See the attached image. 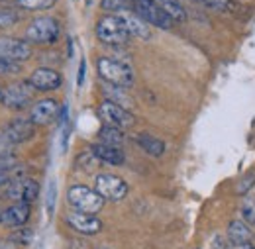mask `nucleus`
<instances>
[{"mask_svg":"<svg viewBox=\"0 0 255 249\" xmlns=\"http://www.w3.org/2000/svg\"><path fill=\"white\" fill-rule=\"evenodd\" d=\"M96 71H98L100 79L112 87L128 89L133 85V71L124 61H118L112 57H100L96 61Z\"/></svg>","mask_w":255,"mask_h":249,"instance_id":"nucleus-1","label":"nucleus"},{"mask_svg":"<svg viewBox=\"0 0 255 249\" xmlns=\"http://www.w3.org/2000/svg\"><path fill=\"white\" fill-rule=\"evenodd\" d=\"M67 202L75 212H83V214H98L104 208V198L95 188L85 185H73L69 188Z\"/></svg>","mask_w":255,"mask_h":249,"instance_id":"nucleus-2","label":"nucleus"},{"mask_svg":"<svg viewBox=\"0 0 255 249\" xmlns=\"http://www.w3.org/2000/svg\"><path fill=\"white\" fill-rule=\"evenodd\" d=\"M96 37L104 45L120 47V45H126L128 43L129 33H128L126 26L122 24V20L118 16H104L96 24Z\"/></svg>","mask_w":255,"mask_h":249,"instance_id":"nucleus-3","label":"nucleus"},{"mask_svg":"<svg viewBox=\"0 0 255 249\" xmlns=\"http://www.w3.org/2000/svg\"><path fill=\"white\" fill-rule=\"evenodd\" d=\"M59 33H61L59 22L55 18H49V16L35 18L26 28V37L32 43H53V41H57Z\"/></svg>","mask_w":255,"mask_h":249,"instance_id":"nucleus-4","label":"nucleus"},{"mask_svg":"<svg viewBox=\"0 0 255 249\" xmlns=\"http://www.w3.org/2000/svg\"><path fill=\"white\" fill-rule=\"evenodd\" d=\"M133 6H135L137 16L149 26H155L159 30H171L173 20L155 4V0H133Z\"/></svg>","mask_w":255,"mask_h":249,"instance_id":"nucleus-5","label":"nucleus"},{"mask_svg":"<svg viewBox=\"0 0 255 249\" xmlns=\"http://www.w3.org/2000/svg\"><path fill=\"white\" fill-rule=\"evenodd\" d=\"M95 190L104 200H122L128 194V183L116 175L100 173L95 179Z\"/></svg>","mask_w":255,"mask_h":249,"instance_id":"nucleus-6","label":"nucleus"},{"mask_svg":"<svg viewBox=\"0 0 255 249\" xmlns=\"http://www.w3.org/2000/svg\"><path fill=\"white\" fill-rule=\"evenodd\" d=\"M98 110H100V118L104 120V124L108 125L120 127V129H128V127H131V125L135 124L133 114L129 110H126L124 106L112 102V100H104Z\"/></svg>","mask_w":255,"mask_h":249,"instance_id":"nucleus-7","label":"nucleus"},{"mask_svg":"<svg viewBox=\"0 0 255 249\" xmlns=\"http://www.w3.org/2000/svg\"><path fill=\"white\" fill-rule=\"evenodd\" d=\"M33 98V89L30 83H14L10 87H6L2 93H0V100L6 108H12V110H22L26 108Z\"/></svg>","mask_w":255,"mask_h":249,"instance_id":"nucleus-8","label":"nucleus"},{"mask_svg":"<svg viewBox=\"0 0 255 249\" xmlns=\"http://www.w3.org/2000/svg\"><path fill=\"white\" fill-rule=\"evenodd\" d=\"M32 57V45L18 37H0V59L24 63Z\"/></svg>","mask_w":255,"mask_h":249,"instance_id":"nucleus-9","label":"nucleus"},{"mask_svg":"<svg viewBox=\"0 0 255 249\" xmlns=\"http://www.w3.org/2000/svg\"><path fill=\"white\" fill-rule=\"evenodd\" d=\"M59 112H61V106L57 100L43 98V100L33 104L32 112H30V120L33 125H47L59 116Z\"/></svg>","mask_w":255,"mask_h":249,"instance_id":"nucleus-10","label":"nucleus"},{"mask_svg":"<svg viewBox=\"0 0 255 249\" xmlns=\"http://www.w3.org/2000/svg\"><path fill=\"white\" fill-rule=\"evenodd\" d=\"M65 222L81 236H96L102 230V222L96 218V214H83V212H69Z\"/></svg>","mask_w":255,"mask_h":249,"instance_id":"nucleus-11","label":"nucleus"},{"mask_svg":"<svg viewBox=\"0 0 255 249\" xmlns=\"http://www.w3.org/2000/svg\"><path fill=\"white\" fill-rule=\"evenodd\" d=\"M28 83L32 85L33 91H43L45 93V91H57L61 87L63 79H61V75L57 71L47 69V67H39L30 75Z\"/></svg>","mask_w":255,"mask_h":249,"instance_id":"nucleus-12","label":"nucleus"},{"mask_svg":"<svg viewBox=\"0 0 255 249\" xmlns=\"http://www.w3.org/2000/svg\"><path fill=\"white\" fill-rule=\"evenodd\" d=\"M2 131L8 135V139L18 145V143H24L28 139L33 137V131H35V125L32 124V120H26V118H16L12 122L2 127Z\"/></svg>","mask_w":255,"mask_h":249,"instance_id":"nucleus-13","label":"nucleus"},{"mask_svg":"<svg viewBox=\"0 0 255 249\" xmlns=\"http://www.w3.org/2000/svg\"><path fill=\"white\" fill-rule=\"evenodd\" d=\"M30 212H32V206L30 204H26V202H14L6 210H2L0 224L12 226V228H22L28 222V218H30Z\"/></svg>","mask_w":255,"mask_h":249,"instance_id":"nucleus-14","label":"nucleus"},{"mask_svg":"<svg viewBox=\"0 0 255 249\" xmlns=\"http://www.w3.org/2000/svg\"><path fill=\"white\" fill-rule=\"evenodd\" d=\"M120 20H122V24L126 26V30L129 35H133V37H139V39H149L151 37V30H149V24L147 22H143L137 14H131V12H128V10H122L120 14H116Z\"/></svg>","mask_w":255,"mask_h":249,"instance_id":"nucleus-15","label":"nucleus"},{"mask_svg":"<svg viewBox=\"0 0 255 249\" xmlns=\"http://www.w3.org/2000/svg\"><path fill=\"white\" fill-rule=\"evenodd\" d=\"M226 240L230 244H236V246H250L252 240H254V234H252L250 226L244 220H234V222L228 224Z\"/></svg>","mask_w":255,"mask_h":249,"instance_id":"nucleus-16","label":"nucleus"},{"mask_svg":"<svg viewBox=\"0 0 255 249\" xmlns=\"http://www.w3.org/2000/svg\"><path fill=\"white\" fill-rule=\"evenodd\" d=\"M91 151L95 153V157L100 163H106V165H122L124 163V151L120 147H110V145H104V143H95L91 147Z\"/></svg>","mask_w":255,"mask_h":249,"instance_id":"nucleus-17","label":"nucleus"},{"mask_svg":"<svg viewBox=\"0 0 255 249\" xmlns=\"http://www.w3.org/2000/svg\"><path fill=\"white\" fill-rule=\"evenodd\" d=\"M124 139H126L124 129H120V127L104 124L98 129V143H104V145H110V147H122Z\"/></svg>","mask_w":255,"mask_h":249,"instance_id":"nucleus-18","label":"nucleus"},{"mask_svg":"<svg viewBox=\"0 0 255 249\" xmlns=\"http://www.w3.org/2000/svg\"><path fill=\"white\" fill-rule=\"evenodd\" d=\"M135 143H137L147 155H151V157H161L165 153V143L161 141L159 137H153V135H149V133H139V135L135 137Z\"/></svg>","mask_w":255,"mask_h":249,"instance_id":"nucleus-19","label":"nucleus"},{"mask_svg":"<svg viewBox=\"0 0 255 249\" xmlns=\"http://www.w3.org/2000/svg\"><path fill=\"white\" fill-rule=\"evenodd\" d=\"M155 4L173 22H185L187 20V10L179 0H155Z\"/></svg>","mask_w":255,"mask_h":249,"instance_id":"nucleus-20","label":"nucleus"},{"mask_svg":"<svg viewBox=\"0 0 255 249\" xmlns=\"http://www.w3.org/2000/svg\"><path fill=\"white\" fill-rule=\"evenodd\" d=\"M37 196H39V185L32 181V179H26V183H24V194H22V202H26V204H30L32 206L33 202L37 200Z\"/></svg>","mask_w":255,"mask_h":249,"instance_id":"nucleus-21","label":"nucleus"},{"mask_svg":"<svg viewBox=\"0 0 255 249\" xmlns=\"http://www.w3.org/2000/svg\"><path fill=\"white\" fill-rule=\"evenodd\" d=\"M10 240H12L14 244H18V246H28V244L33 240V232L30 230V228H20V230L12 232Z\"/></svg>","mask_w":255,"mask_h":249,"instance_id":"nucleus-22","label":"nucleus"},{"mask_svg":"<svg viewBox=\"0 0 255 249\" xmlns=\"http://www.w3.org/2000/svg\"><path fill=\"white\" fill-rule=\"evenodd\" d=\"M242 218L248 226H254L255 228V198H248L244 204H242Z\"/></svg>","mask_w":255,"mask_h":249,"instance_id":"nucleus-23","label":"nucleus"},{"mask_svg":"<svg viewBox=\"0 0 255 249\" xmlns=\"http://www.w3.org/2000/svg\"><path fill=\"white\" fill-rule=\"evenodd\" d=\"M254 187H255V173L244 175L242 181L236 185V194H238V196H244V194H248Z\"/></svg>","mask_w":255,"mask_h":249,"instance_id":"nucleus-24","label":"nucleus"},{"mask_svg":"<svg viewBox=\"0 0 255 249\" xmlns=\"http://www.w3.org/2000/svg\"><path fill=\"white\" fill-rule=\"evenodd\" d=\"M18 4L26 10H45L55 4V0H18Z\"/></svg>","mask_w":255,"mask_h":249,"instance_id":"nucleus-25","label":"nucleus"},{"mask_svg":"<svg viewBox=\"0 0 255 249\" xmlns=\"http://www.w3.org/2000/svg\"><path fill=\"white\" fill-rule=\"evenodd\" d=\"M196 2H200L212 10H220V12H228L234 8V0H196Z\"/></svg>","mask_w":255,"mask_h":249,"instance_id":"nucleus-26","label":"nucleus"},{"mask_svg":"<svg viewBox=\"0 0 255 249\" xmlns=\"http://www.w3.org/2000/svg\"><path fill=\"white\" fill-rule=\"evenodd\" d=\"M98 163H100V161L96 159L93 151H91V153H81V155H79V161H77V165L83 167V169L89 171V173H91V169H95Z\"/></svg>","mask_w":255,"mask_h":249,"instance_id":"nucleus-27","label":"nucleus"},{"mask_svg":"<svg viewBox=\"0 0 255 249\" xmlns=\"http://www.w3.org/2000/svg\"><path fill=\"white\" fill-rule=\"evenodd\" d=\"M18 22V14L14 10H0V30L10 28Z\"/></svg>","mask_w":255,"mask_h":249,"instance_id":"nucleus-28","label":"nucleus"},{"mask_svg":"<svg viewBox=\"0 0 255 249\" xmlns=\"http://www.w3.org/2000/svg\"><path fill=\"white\" fill-rule=\"evenodd\" d=\"M18 167V159L14 155H0V173H14Z\"/></svg>","mask_w":255,"mask_h":249,"instance_id":"nucleus-29","label":"nucleus"},{"mask_svg":"<svg viewBox=\"0 0 255 249\" xmlns=\"http://www.w3.org/2000/svg\"><path fill=\"white\" fill-rule=\"evenodd\" d=\"M100 6L110 12H122L128 8V0H100Z\"/></svg>","mask_w":255,"mask_h":249,"instance_id":"nucleus-30","label":"nucleus"},{"mask_svg":"<svg viewBox=\"0 0 255 249\" xmlns=\"http://www.w3.org/2000/svg\"><path fill=\"white\" fill-rule=\"evenodd\" d=\"M14 143L8 139V135L0 129V155H12V151H14Z\"/></svg>","mask_w":255,"mask_h":249,"instance_id":"nucleus-31","label":"nucleus"},{"mask_svg":"<svg viewBox=\"0 0 255 249\" xmlns=\"http://www.w3.org/2000/svg\"><path fill=\"white\" fill-rule=\"evenodd\" d=\"M18 71H20V63L0 59V75H12V73H18Z\"/></svg>","mask_w":255,"mask_h":249,"instance_id":"nucleus-32","label":"nucleus"},{"mask_svg":"<svg viewBox=\"0 0 255 249\" xmlns=\"http://www.w3.org/2000/svg\"><path fill=\"white\" fill-rule=\"evenodd\" d=\"M55 208V183H49V190H47V214H53Z\"/></svg>","mask_w":255,"mask_h":249,"instance_id":"nucleus-33","label":"nucleus"},{"mask_svg":"<svg viewBox=\"0 0 255 249\" xmlns=\"http://www.w3.org/2000/svg\"><path fill=\"white\" fill-rule=\"evenodd\" d=\"M85 71H87V63L83 59V61H81V67H79V77H77V85H79V87H83V83H85Z\"/></svg>","mask_w":255,"mask_h":249,"instance_id":"nucleus-34","label":"nucleus"},{"mask_svg":"<svg viewBox=\"0 0 255 249\" xmlns=\"http://www.w3.org/2000/svg\"><path fill=\"white\" fill-rule=\"evenodd\" d=\"M0 249H20V246L14 244L12 240H0Z\"/></svg>","mask_w":255,"mask_h":249,"instance_id":"nucleus-35","label":"nucleus"},{"mask_svg":"<svg viewBox=\"0 0 255 249\" xmlns=\"http://www.w3.org/2000/svg\"><path fill=\"white\" fill-rule=\"evenodd\" d=\"M10 173H0V187H4V185H8L10 183Z\"/></svg>","mask_w":255,"mask_h":249,"instance_id":"nucleus-36","label":"nucleus"},{"mask_svg":"<svg viewBox=\"0 0 255 249\" xmlns=\"http://www.w3.org/2000/svg\"><path fill=\"white\" fill-rule=\"evenodd\" d=\"M248 248H250V246H236V244H230V242H228L224 249H248Z\"/></svg>","mask_w":255,"mask_h":249,"instance_id":"nucleus-37","label":"nucleus"},{"mask_svg":"<svg viewBox=\"0 0 255 249\" xmlns=\"http://www.w3.org/2000/svg\"><path fill=\"white\" fill-rule=\"evenodd\" d=\"M96 249H110V248H96Z\"/></svg>","mask_w":255,"mask_h":249,"instance_id":"nucleus-38","label":"nucleus"},{"mask_svg":"<svg viewBox=\"0 0 255 249\" xmlns=\"http://www.w3.org/2000/svg\"><path fill=\"white\" fill-rule=\"evenodd\" d=\"M0 218H2V210H0Z\"/></svg>","mask_w":255,"mask_h":249,"instance_id":"nucleus-39","label":"nucleus"},{"mask_svg":"<svg viewBox=\"0 0 255 249\" xmlns=\"http://www.w3.org/2000/svg\"><path fill=\"white\" fill-rule=\"evenodd\" d=\"M248 249H255V248H248Z\"/></svg>","mask_w":255,"mask_h":249,"instance_id":"nucleus-40","label":"nucleus"},{"mask_svg":"<svg viewBox=\"0 0 255 249\" xmlns=\"http://www.w3.org/2000/svg\"><path fill=\"white\" fill-rule=\"evenodd\" d=\"M0 93H2V89H0Z\"/></svg>","mask_w":255,"mask_h":249,"instance_id":"nucleus-41","label":"nucleus"}]
</instances>
